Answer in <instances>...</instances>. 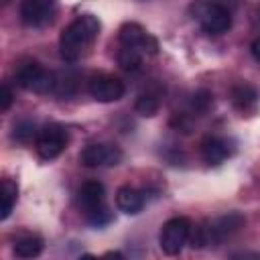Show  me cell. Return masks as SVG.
<instances>
[{
  "label": "cell",
  "instance_id": "obj_16",
  "mask_svg": "<svg viewBox=\"0 0 260 260\" xmlns=\"http://www.w3.org/2000/svg\"><path fill=\"white\" fill-rule=\"evenodd\" d=\"M43 252V240L37 236H26L14 244V254L20 258H35Z\"/></svg>",
  "mask_w": 260,
  "mask_h": 260
},
{
  "label": "cell",
  "instance_id": "obj_11",
  "mask_svg": "<svg viewBox=\"0 0 260 260\" xmlns=\"http://www.w3.org/2000/svg\"><path fill=\"white\" fill-rule=\"evenodd\" d=\"M77 205L83 211V215L106 207V189L100 181H85L77 191Z\"/></svg>",
  "mask_w": 260,
  "mask_h": 260
},
{
  "label": "cell",
  "instance_id": "obj_8",
  "mask_svg": "<svg viewBox=\"0 0 260 260\" xmlns=\"http://www.w3.org/2000/svg\"><path fill=\"white\" fill-rule=\"evenodd\" d=\"M57 0H22L20 2V18L26 26L41 28L49 24L55 16Z\"/></svg>",
  "mask_w": 260,
  "mask_h": 260
},
{
  "label": "cell",
  "instance_id": "obj_20",
  "mask_svg": "<svg viewBox=\"0 0 260 260\" xmlns=\"http://www.w3.org/2000/svg\"><path fill=\"white\" fill-rule=\"evenodd\" d=\"M32 134H35V124L28 122V120L18 122V124L14 126V132H12V136H14L16 140H20V142H26Z\"/></svg>",
  "mask_w": 260,
  "mask_h": 260
},
{
  "label": "cell",
  "instance_id": "obj_18",
  "mask_svg": "<svg viewBox=\"0 0 260 260\" xmlns=\"http://www.w3.org/2000/svg\"><path fill=\"white\" fill-rule=\"evenodd\" d=\"M158 100L152 95V93H140L138 95V100H136V104H134V110L140 114V116H146V118H150V116H154L156 112H158Z\"/></svg>",
  "mask_w": 260,
  "mask_h": 260
},
{
  "label": "cell",
  "instance_id": "obj_22",
  "mask_svg": "<svg viewBox=\"0 0 260 260\" xmlns=\"http://www.w3.org/2000/svg\"><path fill=\"white\" fill-rule=\"evenodd\" d=\"M250 53H252V57L260 63V37L252 41V45H250Z\"/></svg>",
  "mask_w": 260,
  "mask_h": 260
},
{
  "label": "cell",
  "instance_id": "obj_17",
  "mask_svg": "<svg viewBox=\"0 0 260 260\" xmlns=\"http://www.w3.org/2000/svg\"><path fill=\"white\" fill-rule=\"evenodd\" d=\"M16 195H18V187L16 183H12L10 179H4L2 181V209H0V219H6L14 207V201H16Z\"/></svg>",
  "mask_w": 260,
  "mask_h": 260
},
{
  "label": "cell",
  "instance_id": "obj_19",
  "mask_svg": "<svg viewBox=\"0 0 260 260\" xmlns=\"http://www.w3.org/2000/svg\"><path fill=\"white\" fill-rule=\"evenodd\" d=\"M193 108L197 110V112H207L209 110V106L213 104V95L209 93V91H205V89H199L195 95H193Z\"/></svg>",
  "mask_w": 260,
  "mask_h": 260
},
{
  "label": "cell",
  "instance_id": "obj_9",
  "mask_svg": "<svg viewBox=\"0 0 260 260\" xmlns=\"http://www.w3.org/2000/svg\"><path fill=\"white\" fill-rule=\"evenodd\" d=\"M87 91L89 95L95 100V102H102V104H110V102H118L126 87L124 83L114 77V75H106V73H100V75H93L87 83Z\"/></svg>",
  "mask_w": 260,
  "mask_h": 260
},
{
  "label": "cell",
  "instance_id": "obj_1",
  "mask_svg": "<svg viewBox=\"0 0 260 260\" xmlns=\"http://www.w3.org/2000/svg\"><path fill=\"white\" fill-rule=\"evenodd\" d=\"M100 20L93 14H81L73 22H69L59 37V55L63 61H77L98 39Z\"/></svg>",
  "mask_w": 260,
  "mask_h": 260
},
{
  "label": "cell",
  "instance_id": "obj_21",
  "mask_svg": "<svg viewBox=\"0 0 260 260\" xmlns=\"http://www.w3.org/2000/svg\"><path fill=\"white\" fill-rule=\"evenodd\" d=\"M10 104H12V91H10V87L4 83V85L0 87V110L6 112V110L10 108Z\"/></svg>",
  "mask_w": 260,
  "mask_h": 260
},
{
  "label": "cell",
  "instance_id": "obj_15",
  "mask_svg": "<svg viewBox=\"0 0 260 260\" xmlns=\"http://www.w3.org/2000/svg\"><path fill=\"white\" fill-rule=\"evenodd\" d=\"M142 59H144V53H140V51L134 49V47L122 45V49H120V53H118V65H120L124 71H136V69H140Z\"/></svg>",
  "mask_w": 260,
  "mask_h": 260
},
{
  "label": "cell",
  "instance_id": "obj_10",
  "mask_svg": "<svg viewBox=\"0 0 260 260\" xmlns=\"http://www.w3.org/2000/svg\"><path fill=\"white\" fill-rule=\"evenodd\" d=\"M120 43L126 47H134L144 55H154L158 51V43L152 35H148L138 22H126L120 26Z\"/></svg>",
  "mask_w": 260,
  "mask_h": 260
},
{
  "label": "cell",
  "instance_id": "obj_12",
  "mask_svg": "<svg viewBox=\"0 0 260 260\" xmlns=\"http://www.w3.org/2000/svg\"><path fill=\"white\" fill-rule=\"evenodd\" d=\"M232 154V146L221 136H205L201 142V156L207 165H219Z\"/></svg>",
  "mask_w": 260,
  "mask_h": 260
},
{
  "label": "cell",
  "instance_id": "obj_4",
  "mask_svg": "<svg viewBox=\"0 0 260 260\" xmlns=\"http://www.w3.org/2000/svg\"><path fill=\"white\" fill-rule=\"evenodd\" d=\"M16 83L22 89L37 91V93H49L55 87V75L47 71L37 61H26L16 69Z\"/></svg>",
  "mask_w": 260,
  "mask_h": 260
},
{
  "label": "cell",
  "instance_id": "obj_13",
  "mask_svg": "<svg viewBox=\"0 0 260 260\" xmlns=\"http://www.w3.org/2000/svg\"><path fill=\"white\" fill-rule=\"evenodd\" d=\"M230 98H232V104L236 110H240L242 114L246 112H252L258 104V91L254 85L242 81V83H236L230 91Z\"/></svg>",
  "mask_w": 260,
  "mask_h": 260
},
{
  "label": "cell",
  "instance_id": "obj_14",
  "mask_svg": "<svg viewBox=\"0 0 260 260\" xmlns=\"http://www.w3.org/2000/svg\"><path fill=\"white\" fill-rule=\"evenodd\" d=\"M116 205H118L120 211H124L128 215H136L144 207V197L138 189H134L130 185H124L116 191Z\"/></svg>",
  "mask_w": 260,
  "mask_h": 260
},
{
  "label": "cell",
  "instance_id": "obj_5",
  "mask_svg": "<svg viewBox=\"0 0 260 260\" xmlns=\"http://www.w3.org/2000/svg\"><path fill=\"white\" fill-rule=\"evenodd\" d=\"M191 221L187 217H173L169 219L162 230H160V236H158V244H160V250L169 256H175L183 250V246L189 242V236H191Z\"/></svg>",
  "mask_w": 260,
  "mask_h": 260
},
{
  "label": "cell",
  "instance_id": "obj_3",
  "mask_svg": "<svg viewBox=\"0 0 260 260\" xmlns=\"http://www.w3.org/2000/svg\"><path fill=\"white\" fill-rule=\"evenodd\" d=\"M193 20L207 32V35H223L232 26V14L225 6L211 0H195L189 6Z\"/></svg>",
  "mask_w": 260,
  "mask_h": 260
},
{
  "label": "cell",
  "instance_id": "obj_2",
  "mask_svg": "<svg viewBox=\"0 0 260 260\" xmlns=\"http://www.w3.org/2000/svg\"><path fill=\"white\" fill-rule=\"evenodd\" d=\"M244 223H246L244 215H240L238 211H232V213H225V215L211 219L203 228H193L189 242L193 248H201L205 244H221L228 238H232L234 234H238L244 228Z\"/></svg>",
  "mask_w": 260,
  "mask_h": 260
},
{
  "label": "cell",
  "instance_id": "obj_6",
  "mask_svg": "<svg viewBox=\"0 0 260 260\" xmlns=\"http://www.w3.org/2000/svg\"><path fill=\"white\" fill-rule=\"evenodd\" d=\"M67 142H69L67 130L61 124H49L37 132L35 146L41 158L51 160V158H57L67 148Z\"/></svg>",
  "mask_w": 260,
  "mask_h": 260
},
{
  "label": "cell",
  "instance_id": "obj_7",
  "mask_svg": "<svg viewBox=\"0 0 260 260\" xmlns=\"http://www.w3.org/2000/svg\"><path fill=\"white\" fill-rule=\"evenodd\" d=\"M79 160L83 167L89 169H98V167H114L122 160V150L116 144H104V142H93L87 144L81 154Z\"/></svg>",
  "mask_w": 260,
  "mask_h": 260
}]
</instances>
